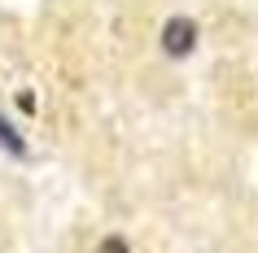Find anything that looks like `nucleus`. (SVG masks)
<instances>
[{"label":"nucleus","mask_w":258,"mask_h":253,"mask_svg":"<svg viewBox=\"0 0 258 253\" xmlns=\"http://www.w3.org/2000/svg\"><path fill=\"white\" fill-rule=\"evenodd\" d=\"M162 48H166V57H188L197 48V22L184 14L166 18L162 22Z\"/></svg>","instance_id":"1"},{"label":"nucleus","mask_w":258,"mask_h":253,"mask_svg":"<svg viewBox=\"0 0 258 253\" xmlns=\"http://www.w3.org/2000/svg\"><path fill=\"white\" fill-rule=\"evenodd\" d=\"M0 144L9 148L14 157H22V153H27V140H22V135H18L14 127H9V118H5V114H0Z\"/></svg>","instance_id":"2"}]
</instances>
